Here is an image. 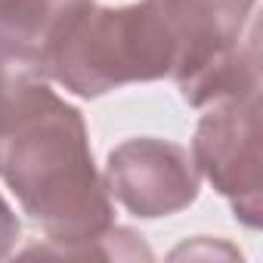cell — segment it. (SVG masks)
I'll return each mask as SVG.
<instances>
[{
    "instance_id": "3",
    "label": "cell",
    "mask_w": 263,
    "mask_h": 263,
    "mask_svg": "<svg viewBox=\"0 0 263 263\" xmlns=\"http://www.w3.org/2000/svg\"><path fill=\"white\" fill-rule=\"evenodd\" d=\"M192 161L211 186L229 198L235 217L257 229L263 217V174H260V93L214 102L201 115Z\"/></svg>"
},
{
    "instance_id": "1",
    "label": "cell",
    "mask_w": 263,
    "mask_h": 263,
    "mask_svg": "<svg viewBox=\"0 0 263 263\" xmlns=\"http://www.w3.org/2000/svg\"><path fill=\"white\" fill-rule=\"evenodd\" d=\"M0 180L50 241L28 257H68L115 226L84 115L44 78L0 74Z\"/></svg>"
},
{
    "instance_id": "5",
    "label": "cell",
    "mask_w": 263,
    "mask_h": 263,
    "mask_svg": "<svg viewBox=\"0 0 263 263\" xmlns=\"http://www.w3.org/2000/svg\"><path fill=\"white\" fill-rule=\"evenodd\" d=\"M93 0H0V71L47 81V62Z\"/></svg>"
},
{
    "instance_id": "2",
    "label": "cell",
    "mask_w": 263,
    "mask_h": 263,
    "mask_svg": "<svg viewBox=\"0 0 263 263\" xmlns=\"http://www.w3.org/2000/svg\"><path fill=\"white\" fill-rule=\"evenodd\" d=\"M180 59V37L167 0L130 7H99L96 0L56 44L47 78L74 96L96 99L140 81L171 78Z\"/></svg>"
},
{
    "instance_id": "7",
    "label": "cell",
    "mask_w": 263,
    "mask_h": 263,
    "mask_svg": "<svg viewBox=\"0 0 263 263\" xmlns=\"http://www.w3.org/2000/svg\"><path fill=\"white\" fill-rule=\"evenodd\" d=\"M0 74H4V71H0Z\"/></svg>"
},
{
    "instance_id": "4",
    "label": "cell",
    "mask_w": 263,
    "mask_h": 263,
    "mask_svg": "<svg viewBox=\"0 0 263 263\" xmlns=\"http://www.w3.org/2000/svg\"><path fill=\"white\" fill-rule=\"evenodd\" d=\"M105 189L143 220L171 217L198 198V167L189 149L155 137H137L108 152Z\"/></svg>"
},
{
    "instance_id": "6",
    "label": "cell",
    "mask_w": 263,
    "mask_h": 263,
    "mask_svg": "<svg viewBox=\"0 0 263 263\" xmlns=\"http://www.w3.org/2000/svg\"><path fill=\"white\" fill-rule=\"evenodd\" d=\"M19 235H22V223L16 211L7 204V198L0 195V260L13 254V248L19 245Z\"/></svg>"
}]
</instances>
